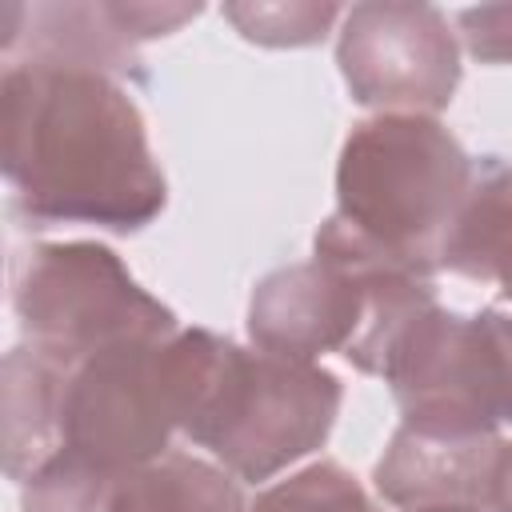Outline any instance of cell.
I'll list each match as a JSON object with an SVG mask.
<instances>
[{"instance_id": "16", "label": "cell", "mask_w": 512, "mask_h": 512, "mask_svg": "<svg viewBox=\"0 0 512 512\" xmlns=\"http://www.w3.org/2000/svg\"><path fill=\"white\" fill-rule=\"evenodd\" d=\"M456 24L464 36V48L480 64H512V4L464 8Z\"/></svg>"}, {"instance_id": "11", "label": "cell", "mask_w": 512, "mask_h": 512, "mask_svg": "<svg viewBox=\"0 0 512 512\" xmlns=\"http://www.w3.org/2000/svg\"><path fill=\"white\" fill-rule=\"evenodd\" d=\"M512 260V160H472L468 192L444 232L440 268L468 280H500Z\"/></svg>"}, {"instance_id": "5", "label": "cell", "mask_w": 512, "mask_h": 512, "mask_svg": "<svg viewBox=\"0 0 512 512\" xmlns=\"http://www.w3.org/2000/svg\"><path fill=\"white\" fill-rule=\"evenodd\" d=\"M400 424L436 436H492L512 424V316L440 304L412 316L380 368Z\"/></svg>"}, {"instance_id": "15", "label": "cell", "mask_w": 512, "mask_h": 512, "mask_svg": "<svg viewBox=\"0 0 512 512\" xmlns=\"http://www.w3.org/2000/svg\"><path fill=\"white\" fill-rule=\"evenodd\" d=\"M224 16L240 28L244 40H256L268 48H300V44L324 40L340 8L336 4H224Z\"/></svg>"}, {"instance_id": "4", "label": "cell", "mask_w": 512, "mask_h": 512, "mask_svg": "<svg viewBox=\"0 0 512 512\" xmlns=\"http://www.w3.org/2000/svg\"><path fill=\"white\" fill-rule=\"evenodd\" d=\"M12 308L28 344L80 364L96 352L180 332L176 312L96 240L28 244L12 260Z\"/></svg>"}, {"instance_id": "7", "label": "cell", "mask_w": 512, "mask_h": 512, "mask_svg": "<svg viewBox=\"0 0 512 512\" xmlns=\"http://www.w3.org/2000/svg\"><path fill=\"white\" fill-rule=\"evenodd\" d=\"M336 64L356 104L380 116H432L452 104L460 48L432 4L368 0L344 12Z\"/></svg>"}, {"instance_id": "17", "label": "cell", "mask_w": 512, "mask_h": 512, "mask_svg": "<svg viewBox=\"0 0 512 512\" xmlns=\"http://www.w3.org/2000/svg\"><path fill=\"white\" fill-rule=\"evenodd\" d=\"M480 512H512V440H496L484 488H480Z\"/></svg>"}, {"instance_id": "18", "label": "cell", "mask_w": 512, "mask_h": 512, "mask_svg": "<svg viewBox=\"0 0 512 512\" xmlns=\"http://www.w3.org/2000/svg\"><path fill=\"white\" fill-rule=\"evenodd\" d=\"M496 284H500V292H504V296L512 300V260L504 264V272H500V280H496Z\"/></svg>"}, {"instance_id": "13", "label": "cell", "mask_w": 512, "mask_h": 512, "mask_svg": "<svg viewBox=\"0 0 512 512\" xmlns=\"http://www.w3.org/2000/svg\"><path fill=\"white\" fill-rule=\"evenodd\" d=\"M248 512H376L360 480L336 460H316L288 480L264 488Z\"/></svg>"}, {"instance_id": "12", "label": "cell", "mask_w": 512, "mask_h": 512, "mask_svg": "<svg viewBox=\"0 0 512 512\" xmlns=\"http://www.w3.org/2000/svg\"><path fill=\"white\" fill-rule=\"evenodd\" d=\"M104 512H248V500L228 468L172 448L116 476Z\"/></svg>"}, {"instance_id": "19", "label": "cell", "mask_w": 512, "mask_h": 512, "mask_svg": "<svg viewBox=\"0 0 512 512\" xmlns=\"http://www.w3.org/2000/svg\"><path fill=\"white\" fill-rule=\"evenodd\" d=\"M404 512H472V508H452V504H432V508H404Z\"/></svg>"}, {"instance_id": "1", "label": "cell", "mask_w": 512, "mask_h": 512, "mask_svg": "<svg viewBox=\"0 0 512 512\" xmlns=\"http://www.w3.org/2000/svg\"><path fill=\"white\" fill-rule=\"evenodd\" d=\"M0 168L12 208L36 224H96L128 236L168 204L128 84L80 64H4Z\"/></svg>"}, {"instance_id": "8", "label": "cell", "mask_w": 512, "mask_h": 512, "mask_svg": "<svg viewBox=\"0 0 512 512\" xmlns=\"http://www.w3.org/2000/svg\"><path fill=\"white\" fill-rule=\"evenodd\" d=\"M24 28H4L0 48L12 60H52L108 72L116 80H144L140 32L132 4H16Z\"/></svg>"}, {"instance_id": "10", "label": "cell", "mask_w": 512, "mask_h": 512, "mask_svg": "<svg viewBox=\"0 0 512 512\" xmlns=\"http://www.w3.org/2000/svg\"><path fill=\"white\" fill-rule=\"evenodd\" d=\"M68 360L16 344L0 368V424H4V472L24 484L60 448V396L68 380Z\"/></svg>"}, {"instance_id": "3", "label": "cell", "mask_w": 512, "mask_h": 512, "mask_svg": "<svg viewBox=\"0 0 512 512\" xmlns=\"http://www.w3.org/2000/svg\"><path fill=\"white\" fill-rule=\"evenodd\" d=\"M472 156L436 116L360 120L336 160V212L380 252L436 276Z\"/></svg>"}, {"instance_id": "9", "label": "cell", "mask_w": 512, "mask_h": 512, "mask_svg": "<svg viewBox=\"0 0 512 512\" xmlns=\"http://www.w3.org/2000/svg\"><path fill=\"white\" fill-rule=\"evenodd\" d=\"M500 432L492 436H436L400 424L376 460V492L396 508H472L480 512V488Z\"/></svg>"}, {"instance_id": "14", "label": "cell", "mask_w": 512, "mask_h": 512, "mask_svg": "<svg viewBox=\"0 0 512 512\" xmlns=\"http://www.w3.org/2000/svg\"><path fill=\"white\" fill-rule=\"evenodd\" d=\"M112 480L116 476L56 456L20 484V512H104Z\"/></svg>"}, {"instance_id": "2", "label": "cell", "mask_w": 512, "mask_h": 512, "mask_svg": "<svg viewBox=\"0 0 512 512\" xmlns=\"http://www.w3.org/2000/svg\"><path fill=\"white\" fill-rule=\"evenodd\" d=\"M176 428L208 448L236 480H268L320 448L340 416L344 388L316 360H292L208 328L168 340Z\"/></svg>"}, {"instance_id": "6", "label": "cell", "mask_w": 512, "mask_h": 512, "mask_svg": "<svg viewBox=\"0 0 512 512\" xmlns=\"http://www.w3.org/2000/svg\"><path fill=\"white\" fill-rule=\"evenodd\" d=\"M172 336L120 344L68 368L56 456L88 464L104 476H124L172 452L168 440L180 432L168 352Z\"/></svg>"}]
</instances>
